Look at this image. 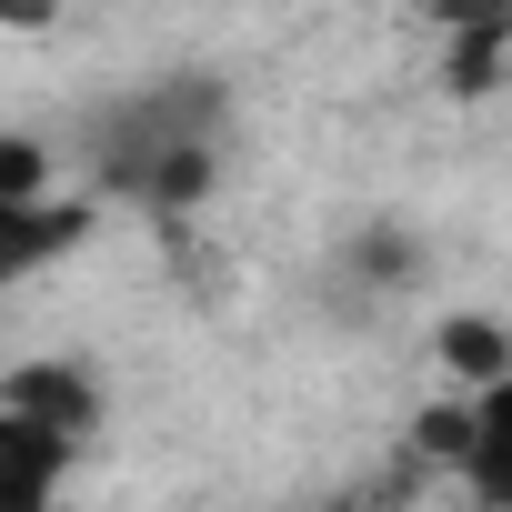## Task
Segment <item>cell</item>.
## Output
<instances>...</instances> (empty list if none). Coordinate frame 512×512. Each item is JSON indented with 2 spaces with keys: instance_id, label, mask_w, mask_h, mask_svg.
<instances>
[{
  "instance_id": "obj_1",
  "label": "cell",
  "mask_w": 512,
  "mask_h": 512,
  "mask_svg": "<svg viewBox=\"0 0 512 512\" xmlns=\"http://www.w3.org/2000/svg\"><path fill=\"white\" fill-rule=\"evenodd\" d=\"M221 131H231L221 71H161L91 111V171L141 211H191L221 171Z\"/></svg>"
},
{
  "instance_id": "obj_2",
  "label": "cell",
  "mask_w": 512,
  "mask_h": 512,
  "mask_svg": "<svg viewBox=\"0 0 512 512\" xmlns=\"http://www.w3.org/2000/svg\"><path fill=\"white\" fill-rule=\"evenodd\" d=\"M71 462H81V432L0 402V512H61L71 492Z\"/></svg>"
},
{
  "instance_id": "obj_3",
  "label": "cell",
  "mask_w": 512,
  "mask_h": 512,
  "mask_svg": "<svg viewBox=\"0 0 512 512\" xmlns=\"http://www.w3.org/2000/svg\"><path fill=\"white\" fill-rule=\"evenodd\" d=\"M91 221H101V211H91L81 191H0V292L31 282V272H51L61 251H81Z\"/></svg>"
},
{
  "instance_id": "obj_4",
  "label": "cell",
  "mask_w": 512,
  "mask_h": 512,
  "mask_svg": "<svg viewBox=\"0 0 512 512\" xmlns=\"http://www.w3.org/2000/svg\"><path fill=\"white\" fill-rule=\"evenodd\" d=\"M0 402H21V412H41V422H61V432H81V442H91V422H101V392H91V372H71V362H21L11 382H0Z\"/></svg>"
},
{
  "instance_id": "obj_5",
  "label": "cell",
  "mask_w": 512,
  "mask_h": 512,
  "mask_svg": "<svg viewBox=\"0 0 512 512\" xmlns=\"http://www.w3.org/2000/svg\"><path fill=\"white\" fill-rule=\"evenodd\" d=\"M442 352L462 362V382H502V372H512V342H502L492 322H442Z\"/></svg>"
}]
</instances>
